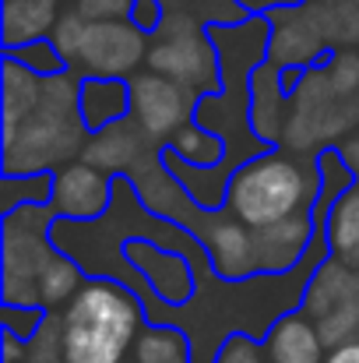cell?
<instances>
[{"instance_id": "1", "label": "cell", "mask_w": 359, "mask_h": 363, "mask_svg": "<svg viewBox=\"0 0 359 363\" xmlns=\"http://www.w3.org/2000/svg\"><path fill=\"white\" fill-rule=\"evenodd\" d=\"M78 96L81 78L74 71L42 78L39 106L11 138L0 141V177L57 173L60 166L81 159L89 145V127L81 121Z\"/></svg>"}, {"instance_id": "2", "label": "cell", "mask_w": 359, "mask_h": 363, "mask_svg": "<svg viewBox=\"0 0 359 363\" xmlns=\"http://www.w3.org/2000/svg\"><path fill=\"white\" fill-rule=\"evenodd\" d=\"M148 311L134 289L117 279H92L64 307V360L67 363H127Z\"/></svg>"}, {"instance_id": "3", "label": "cell", "mask_w": 359, "mask_h": 363, "mask_svg": "<svg viewBox=\"0 0 359 363\" xmlns=\"http://www.w3.org/2000/svg\"><path fill=\"white\" fill-rule=\"evenodd\" d=\"M321 201V162L317 155H296L285 148H268L257 159L237 166L226 208L243 226L264 230L282 219L314 212Z\"/></svg>"}, {"instance_id": "4", "label": "cell", "mask_w": 359, "mask_h": 363, "mask_svg": "<svg viewBox=\"0 0 359 363\" xmlns=\"http://www.w3.org/2000/svg\"><path fill=\"white\" fill-rule=\"evenodd\" d=\"M353 134H359V96H338L324 67H307L289 96L282 148L296 155H321L328 148H338Z\"/></svg>"}, {"instance_id": "5", "label": "cell", "mask_w": 359, "mask_h": 363, "mask_svg": "<svg viewBox=\"0 0 359 363\" xmlns=\"http://www.w3.org/2000/svg\"><path fill=\"white\" fill-rule=\"evenodd\" d=\"M50 205H25L0 219V300L4 307H39V275L60 250ZM42 311V307H39Z\"/></svg>"}, {"instance_id": "6", "label": "cell", "mask_w": 359, "mask_h": 363, "mask_svg": "<svg viewBox=\"0 0 359 363\" xmlns=\"http://www.w3.org/2000/svg\"><path fill=\"white\" fill-rule=\"evenodd\" d=\"M148 71L198 92L201 99L222 89V60H219L212 32L155 28L152 46H148Z\"/></svg>"}, {"instance_id": "7", "label": "cell", "mask_w": 359, "mask_h": 363, "mask_svg": "<svg viewBox=\"0 0 359 363\" xmlns=\"http://www.w3.org/2000/svg\"><path fill=\"white\" fill-rule=\"evenodd\" d=\"M148 46L152 32H144L134 18L127 21H92L85 50L71 64V71L85 78H110V82H130L148 67Z\"/></svg>"}, {"instance_id": "8", "label": "cell", "mask_w": 359, "mask_h": 363, "mask_svg": "<svg viewBox=\"0 0 359 363\" xmlns=\"http://www.w3.org/2000/svg\"><path fill=\"white\" fill-rule=\"evenodd\" d=\"M127 89H130V121L162 148L198 117L201 96L148 71V67L141 74H134L127 82Z\"/></svg>"}, {"instance_id": "9", "label": "cell", "mask_w": 359, "mask_h": 363, "mask_svg": "<svg viewBox=\"0 0 359 363\" xmlns=\"http://www.w3.org/2000/svg\"><path fill=\"white\" fill-rule=\"evenodd\" d=\"M180 226L205 247L208 264H212V272H215L222 282L257 279V268H253V230L243 226L229 208L208 212V208L194 205V208L183 216Z\"/></svg>"}, {"instance_id": "10", "label": "cell", "mask_w": 359, "mask_h": 363, "mask_svg": "<svg viewBox=\"0 0 359 363\" xmlns=\"http://www.w3.org/2000/svg\"><path fill=\"white\" fill-rule=\"evenodd\" d=\"M264 18H268V64L282 71L285 67L307 71V67H321L331 57L317 14L307 0L292 7H278Z\"/></svg>"}, {"instance_id": "11", "label": "cell", "mask_w": 359, "mask_h": 363, "mask_svg": "<svg viewBox=\"0 0 359 363\" xmlns=\"http://www.w3.org/2000/svg\"><path fill=\"white\" fill-rule=\"evenodd\" d=\"M113 187L117 177L74 159L53 173L50 212L53 219H67V223H99L113 208Z\"/></svg>"}, {"instance_id": "12", "label": "cell", "mask_w": 359, "mask_h": 363, "mask_svg": "<svg viewBox=\"0 0 359 363\" xmlns=\"http://www.w3.org/2000/svg\"><path fill=\"white\" fill-rule=\"evenodd\" d=\"M127 261L148 279L152 293L169 307H187L198 293V272L194 261L180 250H169L152 240H127L123 243Z\"/></svg>"}, {"instance_id": "13", "label": "cell", "mask_w": 359, "mask_h": 363, "mask_svg": "<svg viewBox=\"0 0 359 363\" xmlns=\"http://www.w3.org/2000/svg\"><path fill=\"white\" fill-rule=\"evenodd\" d=\"M317 233H321V223L314 219V212H303V216L282 219L275 226L253 230V268H257V275L296 272L307 261Z\"/></svg>"}, {"instance_id": "14", "label": "cell", "mask_w": 359, "mask_h": 363, "mask_svg": "<svg viewBox=\"0 0 359 363\" xmlns=\"http://www.w3.org/2000/svg\"><path fill=\"white\" fill-rule=\"evenodd\" d=\"M152 148H162V145H155L137 123L127 117V121L113 123V127H103V130L89 134L81 162H89V166L110 173V177H127Z\"/></svg>"}, {"instance_id": "15", "label": "cell", "mask_w": 359, "mask_h": 363, "mask_svg": "<svg viewBox=\"0 0 359 363\" xmlns=\"http://www.w3.org/2000/svg\"><path fill=\"white\" fill-rule=\"evenodd\" d=\"M246 96H250V130L268 148H282V134L289 121V89L282 82V67L261 64L246 82Z\"/></svg>"}, {"instance_id": "16", "label": "cell", "mask_w": 359, "mask_h": 363, "mask_svg": "<svg viewBox=\"0 0 359 363\" xmlns=\"http://www.w3.org/2000/svg\"><path fill=\"white\" fill-rule=\"evenodd\" d=\"M346 307H359V272L328 254L314 268V275L303 289L300 311L310 321H321V318H328L335 311H346Z\"/></svg>"}, {"instance_id": "17", "label": "cell", "mask_w": 359, "mask_h": 363, "mask_svg": "<svg viewBox=\"0 0 359 363\" xmlns=\"http://www.w3.org/2000/svg\"><path fill=\"white\" fill-rule=\"evenodd\" d=\"M71 0H0V46L14 53L28 43L50 39Z\"/></svg>"}, {"instance_id": "18", "label": "cell", "mask_w": 359, "mask_h": 363, "mask_svg": "<svg viewBox=\"0 0 359 363\" xmlns=\"http://www.w3.org/2000/svg\"><path fill=\"white\" fill-rule=\"evenodd\" d=\"M264 353L271 363H324L328 346L317 332V325L303 311L278 314V321L264 332Z\"/></svg>"}, {"instance_id": "19", "label": "cell", "mask_w": 359, "mask_h": 363, "mask_svg": "<svg viewBox=\"0 0 359 363\" xmlns=\"http://www.w3.org/2000/svg\"><path fill=\"white\" fill-rule=\"evenodd\" d=\"M39 96H42V78L4 53L0 60V141L11 138L28 121V113L39 106Z\"/></svg>"}, {"instance_id": "20", "label": "cell", "mask_w": 359, "mask_h": 363, "mask_svg": "<svg viewBox=\"0 0 359 363\" xmlns=\"http://www.w3.org/2000/svg\"><path fill=\"white\" fill-rule=\"evenodd\" d=\"M162 18L155 28H176V32H208L215 25H239L250 18V11L239 0H159ZM152 28V32H155Z\"/></svg>"}, {"instance_id": "21", "label": "cell", "mask_w": 359, "mask_h": 363, "mask_svg": "<svg viewBox=\"0 0 359 363\" xmlns=\"http://www.w3.org/2000/svg\"><path fill=\"white\" fill-rule=\"evenodd\" d=\"M162 162L166 169L183 184V191L208 212L215 208H226V198H229V184H233V169L226 162L219 166H187L183 159H176L169 148H162Z\"/></svg>"}, {"instance_id": "22", "label": "cell", "mask_w": 359, "mask_h": 363, "mask_svg": "<svg viewBox=\"0 0 359 363\" xmlns=\"http://www.w3.org/2000/svg\"><path fill=\"white\" fill-rule=\"evenodd\" d=\"M78 110H81V121L89 127V134L113 127V123L130 117V89H127V82L85 78L81 96H78Z\"/></svg>"}, {"instance_id": "23", "label": "cell", "mask_w": 359, "mask_h": 363, "mask_svg": "<svg viewBox=\"0 0 359 363\" xmlns=\"http://www.w3.org/2000/svg\"><path fill=\"white\" fill-rule=\"evenodd\" d=\"M324 237L331 257L346 261L349 268L359 272V180L335 201L328 223H324Z\"/></svg>"}, {"instance_id": "24", "label": "cell", "mask_w": 359, "mask_h": 363, "mask_svg": "<svg viewBox=\"0 0 359 363\" xmlns=\"http://www.w3.org/2000/svg\"><path fill=\"white\" fill-rule=\"evenodd\" d=\"M85 282H89L85 268L71 254L57 250L50 257V264L42 268V275H39V307L42 311H64Z\"/></svg>"}, {"instance_id": "25", "label": "cell", "mask_w": 359, "mask_h": 363, "mask_svg": "<svg viewBox=\"0 0 359 363\" xmlns=\"http://www.w3.org/2000/svg\"><path fill=\"white\" fill-rule=\"evenodd\" d=\"M130 363H194L190 335L180 325H152L141 332Z\"/></svg>"}, {"instance_id": "26", "label": "cell", "mask_w": 359, "mask_h": 363, "mask_svg": "<svg viewBox=\"0 0 359 363\" xmlns=\"http://www.w3.org/2000/svg\"><path fill=\"white\" fill-rule=\"evenodd\" d=\"M317 14L324 43L331 53L359 50V4L356 0H307Z\"/></svg>"}, {"instance_id": "27", "label": "cell", "mask_w": 359, "mask_h": 363, "mask_svg": "<svg viewBox=\"0 0 359 363\" xmlns=\"http://www.w3.org/2000/svg\"><path fill=\"white\" fill-rule=\"evenodd\" d=\"M166 148L176 159H183L187 166H219V162H226V141L215 130L201 127V123H187Z\"/></svg>"}, {"instance_id": "28", "label": "cell", "mask_w": 359, "mask_h": 363, "mask_svg": "<svg viewBox=\"0 0 359 363\" xmlns=\"http://www.w3.org/2000/svg\"><path fill=\"white\" fill-rule=\"evenodd\" d=\"M53 194V173L39 177H0V212H14L25 205H50Z\"/></svg>"}, {"instance_id": "29", "label": "cell", "mask_w": 359, "mask_h": 363, "mask_svg": "<svg viewBox=\"0 0 359 363\" xmlns=\"http://www.w3.org/2000/svg\"><path fill=\"white\" fill-rule=\"evenodd\" d=\"M89 28H92V21H89L85 14H78L74 7H67V11H64V18L57 21V28H53L50 43H53V46L60 50V57L67 60V71H71V64L78 60V53L85 50Z\"/></svg>"}, {"instance_id": "30", "label": "cell", "mask_w": 359, "mask_h": 363, "mask_svg": "<svg viewBox=\"0 0 359 363\" xmlns=\"http://www.w3.org/2000/svg\"><path fill=\"white\" fill-rule=\"evenodd\" d=\"M7 57H14L18 64H25V67H28L32 74H39V78H53V74L67 71V60L60 57V50H57L50 39L28 43V46H21V50L7 53Z\"/></svg>"}, {"instance_id": "31", "label": "cell", "mask_w": 359, "mask_h": 363, "mask_svg": "<svg viewBox=\"0 0 359 363\" xmlns=\"http://www.w3.org/2000/svg\"><path fill=\"white\" fill-rule=\"evenodd\" d=\"M321 67H324V74H328V82L338 96H346V99L359 96V50L331 53Z\"/></svg>"}, {"instance_id": "32", "label": "cell", "mask_w": 359, "mask_h": 363, "mask_svg": "<svg viewBox=\"0 0 359 363\" xmlns=\"http://www.w3.org/2000/svg\"><path fill=\"white\" fill-rule=\"evenodd\" d=\"M215 363H271V360H268L261 339H253L246 332H233V335H226Z\"/></svg>"}, {"instance_id": "33", "label": "cell", "mask_w": 359, "mask_h": 363, "mask_svg": "<svg viewBox=\"0 0 359 363\" xmlns=\"http://www.w3.org/2000/svg\"><path fill=\"white\" fill-rule=\"evenodd\" d=\"M134 4L137 0H71V7L89 21H127L134 18Z\"/></svg>"}, {"instance_id": "34", "label": "cell", "mask_w": 359, "mask_h": 363, "mask_svg": "<svg viewBox=\"0 0 359 363\" xmlns=\"http://www.w3.org/2000/svg\"><path fill=\"white\" fill-rule=\"evenodd\" d=\"M42 318H46V311H39V307H4V311H0L4 332H11V335H18V339H25V342L39 332Z\"/></svg>"}, {"instance_id": "35", "label": "cell", "mask_w": 359, "mask_h": 363, "mask_svg": "<svg viewBox=\"0 0 359 363\" xmlns=\"http://www.w3.org/2000/svg\"><path fill=\"white\" fill-rule=\"evenodd\" d=\"M0 353H4V363H25L28 360V342L11 335V332H4L0 335Z\"/></svg>"}, {"instance_id": "36", "label": "cell", "mask_w": 359, "mask_h": 363, "mask_svg": "<svg viewBox=\"0 0 359 363\" xmlns=\"http://www.w3.org/2000/svg\"><path fill=\"white\" fill-rule=\"evenodd\" d=\"M159 18H162L159 0H137V4H134V21H137L144 32H152V28L159 25Z\"/></svg>"}, {"instance_id": "37", "label": "cell", "mask_w": 359, "mask_h": 363, "mask_svg": "<svg viewBox=\"0 0 359 363\" xmlns=\"http://www.w3.org/2000/svg\"><path fill=\"white\" fill-rule=\"evenodd\" d=\"M250 14H271L278 7H292V4H303V0H239Z\"/></svg>"}, {"instance_id": "38", "label": "cell", "mask_w": 359, "mask_h": 363, "mask_svg": "<svg viewBox=\"0 0 359 363\" xmlns=\"http://www.w3.org/2000/svg\"><path fill=\"white\" fill-rule=\"evenodd\" d=\"M324 363H359V339H356V342H346V346L328 350Z\"/></svg>"}, {"instance_id": "39", "label": "cell", "mask_w": 359, "mask_h": 363, "mask_svg": "<svg viewBox=\"0 0 359 363\" xmlns=\"http://www.w3.org/2000/svg\"><path fill=\"white\" fill-rule=\"evenodd\" d=\"M338 152H342V159H346V166L353 169V177L359 180V134H353L349 141H342L338 145Z\"/></svg>"}, {"instance_id": "40", "label": "cell", "mask_w": 359, "mask_h": 363, "mask_svg": "<svg viewBox=\"0 0 359 363\" xmlns=\"http://www.w3.org/2000/svg\"><path fill=\"white\" fill-rule=\"evenodd\" d=\"M356 4H359V0H356Z\"/></svg>"}]
</instances>
